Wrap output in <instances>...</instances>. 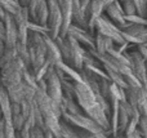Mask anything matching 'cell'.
I'll list each match as a JSON object with an SVG mask.
<instances>
[{"mask_svg":"<svg viewBox=\"0 0 147 138\" xmlns=\"http://www.w3.org/2000/svg\"><path fill=\"white\" fill-rule=\"evenodd\" d=\"M26 69H30L20 57L9 59L0 66V83L5 88L14 87L23 81V74Z\"/></svg>","mask_w":147,"mask_h":138,"instance_id":"6da1fadb","label":"cell"},{"mask_svg":"<svg viewBox=\"0 0 147 138\" xmlns=\"http://www.w3.org/2000/svg\"><path fill=\"white\" fill-rule=\"evenodd\" d=\"M48 4V22L47 27L49 30V36L56 39L59 36L62 26V12L59 8L58 0H47Z\"/></svg>","mask_w":147,"mask_h":138,"instance_id":"277c9868","label":"cell"},{"mask_svg":"<svg viewBox=\"0 0 147 138\" xmlns=\"http://www.w3.org/2000/svg\"><path fill=\"white\" fill-rule=\"evenodd\" d=\"M31 1H32V0H18V3L21 4V7H26V8L30 5Z\"/></svg>","mask_w":147,"mask_h":138,"instance_id":"4fadbf2b","label":"cell"},{"mask_svg":"<svg viewBox=\"0 0 147 138\" xmlns=\"http://www.w3.org/2000/svg\"><path fill=\"white\" fill-rule=\"evenodd\" d=\"M67 34L75 38L85 49H94V34H92L89 30L72 23L69 27Z\"/></svg>","mask_w":147,"mask_h":138,"instance_id":"8992f818","label":"cell"},{"mask_svg":"<svg viewBox=\"0 0 147 138\" xmlns=\"http://www.w3.org/2000/svg\"><path fill=\"white\" fill-rule=\"evenodd\" d=\"M94 32H98V34H101V35L110 38L115 43V45H121V44L127 43V41L124 40V38H123L121 30H120L114 22H111L105 13H102V14L94 21Z\"/></svg>","mask_w":147,"mask_h":138,"instance_id":"7a4b0ae2","label":"cell"},{"mask_svg":"<svg viewBox=\"0 0 147 138\" xmlns=\"http://www.w3.org/2000/svg\"><path fill=\"white\" fill-rule=\"evenodd\" d=\"M121 7L124 10L125 15H132V14H137V9H136V4L133 0H121Z\"/></svg>","mask_w":147,"mask_h":138,"instance_id":"30bf717a","label":"cell"},{"mask_svg":"<svg viewBox=\"0 0 147 138\" xmlns=\"http://www.w3.org/2000/svg\"><path fill=\"white\" fill-rule=\"evenodd\" d=\"M30 133H31V138H45L44 137V129H41L38 125L32 127L30 129Z\"/></svg>","mask_w":147,"mask_h":138,"instance_id":"7c38bea8","label":"cell"},{"mask_svg":"<svg viewBox=\"0 0 147 138\" xmlns=\"http://www.w3.org/2000/svg\"><path fill=\"white\" fill-rule=\"evenodd\" d=\"M103 13L107 15L111 22H114L117 27L121 30V28H125L128 26V22L125 20V13L123 10V7H121V3L119 0H114L112 3L107 4L105 7V10Z\"/></svg>","mask_w":147,"mask_h":138,"instance_id":"5b68a950","label":"cell"},{"mask_svg":"<svg viewBox=\"0 0 147 138\" xmlns=\"http://www.w3.org/2000/svg\"><path fill=\"white\" fill-rule=\"evenodd\" d=\"M44 40H45V45H47V61L52 66H56L58 62L62 61L58 45H57L56 40L49 36V34H44Z\"/></svg>","mask_w":147,"mask_h":138,"instance_id":"ba28073f","label":"cell"},{"mask_svg":"<svg viewBox=\"0 0 147 138\" xmlns=\"http://www.w3.org/2000/svg\"><path fill=\"white\" fill-rule=\"evenodd\" d=\"M92 138H107L105 136V132H102V133H97V134H93V137Z\"/></svg>","mask_w":147,"mask_h":138,"instance_id":"5bb4252c","label":"cell"},{"mask_svg":"<svg viewBox=\"0 0 147 138\" xmlns=\"http://www.w3.org/2000/svg\"><path fill=\"white\" fill-rule=\"evenodd\" d=\"M0 5L4 8L5 12L12 15H14L22 8L21 4L18 3V0H0Z\"/></svg>","mask_w":147,"mask_h":138,"instance_id":"9c48e42d","label":"cell"},{"mask_svg":"<svg viewBox=\"0 0 147 138\" xmlns=\"http://www.w3.org/2000/svg\"><path fill=\"white\" fill-rule=\"evenodd\" d=\"M43 79L45 80V84H47V94L51 97V100L54 103L61 106L62 98H63V89H62V84H61L58 74L56 71V67L54 66L49 67Z\"/></svg>","mask_w":147,"mask_h":138,"instance_id":"3957f363","label":"cell"},{"mask_svg":"<svg viewBox=\"0 0 147 138\" xmlns=\"http://www.w3.org/2000/svg\"><path fill=\"white\" fill-rule=\"evenodd\" d=\"M125 20L128 23H134V25H147V18L141 17L138 14H132V15H125Z\"/></svg>","mask_w":147,"mask_h":138,"instance_id":"8fae6325","label":"cell"},{"mask_svg":"<svg viewBox=\"0 0 147 138\" xmlns=\"http://www.w3.org/2000/svg\"><path fill=\"white\" fill-rule=\"evenodd\" d=\"M3 21H4L5 26V45H7V48H14L18 41V32L14 18L12 14L7 13Z\"/></svg>","mask_w":147,"mask_h":138,"instance_id":"52a82bcc","label":"cell"}]
</instances>
